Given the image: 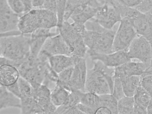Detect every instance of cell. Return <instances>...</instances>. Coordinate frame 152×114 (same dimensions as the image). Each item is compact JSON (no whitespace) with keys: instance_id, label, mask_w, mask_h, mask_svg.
<instances>
[{"instance_id":"1","label":"cell","mask_w":152,"mask_h":114,"mask_svg":"<svg viewBox=\"0 0 152 114\" xmlns=\"http://www.w3.org/2000/svg\"><path fill=\"white\" fill-rule=\"evenodd\" d=\"M87 69L85 91L100 95L112 94L113 91L114 68L107 66L99 61Z\"/></svg>"},{"instance_id":"2","label":"cell","mask_w":152,"mask_h":114,"mask_svg":"<svg viewBox=\"0 0 152 114\" xmlns=\"http://www.w3.org/2000/svg\"><path fill=\"white\" fill-rule=\"evenodd\" d=\"M88 22L90 29H86L84 36L88 50L99 53H112L115 31L103 28L92 19Z\"/></svg>"},{"instance_id":"3","label":"cell","mask_w":152,"mask_h":114,"mask_svg":"<svg viewBox=\"0 0 152 114\" xmlns=\"http://www.w3.org/2000/svg\"><path fill=\"white\" fill-rule=\"evenodd\" d=\"M58 22L56 13L42 8H33L20 17L18 28L21 33L30 34L38 28L56 27Z\"/></svg>"},{"instance_id":"4","label":"cell","mask_w":152,"mask_h":114,"mask_svg":"<svg viewBox=\"0 0 152 114\" xmlns=\"http://www.w3.org/2000/svg\"><path fill=\"white\" fill-rule=\"evenodd\" d=\"M30 37L22 33L0 35V56L23 63L30 55Z\"/></svg>"},{"instance_id":"5","label":"cell","mask_w":152,"mask_h":114,"mask_svg":"<svg viewBox=\"0 0 152 114\" xmlns=\"http://www.w3.org/2000/svg\"><path fill=\"white\" fill-rule=\"evenodd\" d=\"M57 29L69 46L70 56L85 58L88 50L84 40L87 29L85 24L74 22L70 23L68 21H64Z\"/></svg>"},{"instance_id":"6","label":"cell","mask_w":152,"mask_h":114,"mask_svg":"<svg viewBox=\"0 0 152 114\" xmlns=\"http://www.w3.org/2000/svg\"><path fill=\"white\" fill-rule=\"evenodd\" d=\"M49 64L48 60H42L29 56L18 69L20 76L36 88L42 85Z\"/></svg>"},{"instance_id":"7","label":"cell","mask_w":152,"mask_h":114,"mask_svg":"<svg viewBox=\"0 0 152 114\" xmlns=\"http://www.w3.org/2000/svg\"><path fill=\"white\" fill-rule=\"evenodd\" d=\"M115 31L112 48V52L127 50L137 34L130 19L122 18Z\"/></svg>"},{"instance_id":"8","label":"cell","mask_w":152,"mask_h":114,"mask_svg":"<svg viewBox=\"0 0 152 114\" xmlns=\"http://www.w3.org/2000/svg\"><path fill=\"white\" fill-rule=\"evenodd\" d=\"M100 7L95 0H74L70 18L74 22L85 24L94 18Z\"/></svg>"},{"instance_id":"9","label":"cell","mask_w":152,"mask_h":114,"mask_svg":"<svg viewBox=\"0 0 152 114\" xmlns=\"http://www.w3.org/2000/svg\"><path fill=\"white\" fill-rule=\"evenodd\" d=\"M131 59H136L148 67L151 66L152 50L149 42L143 37L137 34L127 49Z\"/></svg>"},{"instance_id":"10","label":"cell","mask_w":152,"mask_h":114,"mask_svg":"<svg viewBox=\"0 0 152 114\" xmlns=\"http://www.w3.org/2000/svg\"><path fill=\"white\" fill-rule=\"evenodd\" d=\"M122 19L118 10L104 1L92 19L103 28L112 29L114 25Z\"/></svg>"},{"instance_id":"11","label":"cell","mask_w":152,"mask_h":114,"mask_svg":"<svg viewBox=\"0 0 152 114\" xmlns=\"http://www.w3.org/2000/svg\"><path fill=\"white\" fill-rule=\"evenodd\" d=\"M87 53L93 61H99L106 66L114 68L131 61L127 50L109 53H99L87 50Z\"/></svg>"},{"instance_id":"12","label":"cell","mask_w":152,"mask_h":114,"mask_svg":"<svg viewBox=\"0 0 152 114\" xmlns=\"http://www.w3.org/2000/svg\"><path fill=\"white\" fill-rule=\"evenodd\" d=\"M20 16L10 8L7 0H0V34L19 30L18 26Z\"/></svg>"},{"instance_id":"13","label":"cell","mask_w":152,"mask_h":114,"mask_svg":"<svg viewBox=\"0 0 152 114\" xmlns=\"http://www.w3.org/2000/svg\"><path fill=\"white\" fill-rule=\"evenodd\" d=\"M39 53L48 58L56 55L70 56V51L68 45L58 33L47 39Z\"/></svg>"},{"instance_id":"14","label":"cell","mask_w":152,"mask_h":114,"mask_svg":"<svg viewBox=\"0 0 152 114\" xmlns=\"http://www.w3.org/2000/svg\"><path fill=\"white\" fill-rule=\"evenodd\" d=\"M50 93V90L43 85L34 88L33 96L39 114L54 113L57 107L51 102Z\"/></svg>"},{"instance_id":"15","label":"cell","mask_w":152,"mask_h":114,"mask_svg":"<svg viewBox=\"0 0 152 114\" xmlns=\"http://www.w3.org/2000/svg\"><path fill=\"white\" fill-rule=\"evenodd\" d=\"M87 69L86 59L80 58L73 66L68 91L70 92L76 91H85V86Z\"/></svg>"},{"instance_id":"16","label":"cell","mask_w":152,"mask_h":114,"mask_svg":"<svg viewBox=\"0 0 152 114\" xmlns=\"http://www.w3.org/2000/svg\"><path fill=\"white\" fill-rule=\"evenodd\" d=\"M149 68L140 61H131L114 68L113 78L121 80L131 76H141Z\"/></svg>"},{"instance_id":"17","label":"cell","mask_w":152,"mask_h":114,"mask_svg":"<svg viewBox=\"0 0 152 114\" xmlns=\"http://www.w3.org/2000/svg\"><path fill=\"white\" fill-rule=\"evenodd\" d=\"M131 20L137 34L143 37L149 42L152 50V13H142Z\"/></svg>"},{"instance_id":"18","label":"cell","mask_w":152,"mask_h":114,"mask_svg":"<svg viewBox=\"0 0 152 114\" xmlns=\"http://www.w3.org/2000/svg\"><path fill=\"white\" fill-rule=\"evenodd\" d=\"M80 58L74 55H59L49 57L48 61L51 68L58 74L64 69L74 66Z\"/></svg>"},{"instance_id":"19","label":"cell","mask_w":152,"mask_h":114,"mask_svg":"<svg viewBox=\"0 0 152 114\" xmlns=\"http://www.w3.org/2000/svg\"><path fill=\"white\" fill-rule=\"evenodd\" d=\"M133 97L134 104L133 114H147V108L151 99L148 93L140 86Z\"/></svg>"},{"instance_id":"20","label":"cell","mask_w":152,"mask_h":114,"mask_svg":"<svg viewBox=\"0 0 152 114\" xmlns=\"http://www.w3.org/2000/svg\"><path fill=\"white\" fill-rule=\"evenodd\" d=\"M20 76L18 69L15 67L8 64L0 65V85L7 87L16 83Z\"/></svg>"},{"instance_id":"21","label":"cell","mask_w":152,"mask_h":114,"mask_svg":"<svg viewBox=\"0 0 152 114\" xmlns=\"http://www.w3.org/2000/svg\"><path fill=\"white\" fill-rule=\"evenodd\" d=\"M80 103V97L76 91L71 92L64 103L57 107L54 114H77V107Z\"/></svg>"},{"instance_id":"22","label":"cell","mask_w":152,"mask_h":114,"mask_svg":"<svg viewBox=\"0 0 152 114\" xmlns=\"http://www.w3.org/2000/svg\"><path fill=\"white\" fill-rule=\"evenodd\" d=\"M20 107V99L8 90L6 87L0 85V110L9 107Z\"/></svg>"},{"instance_id":"23","label":"cell","mask_w":152,"mask_h":114,"mask_svg":"<svg viewBox=\"0 0 152 114\" xmlns=\"http://www.w3.org/2000/svg\"><path fill=\"white\" fill-rule=\"evenodd\" d=\"M141 76H133L120 80L125 95L133 96L137 88L140 86Z\"/></svg>"},{"instance_id":"24","label":"cell","mask_w":152,"mask_h":114,"mask_svg":"<svg viewBox=\"0 0 152 114\" xmlns=\"http://www.w3.org/2000/svg\"><path fill=\"white\" fill-rule=\"evenodd\" d=\"M80 98V103L91 108L95 114L98 108L99 96L93 93L76 91Z\"/></svg>"},{"instance_id":"25","label":"cell","mask_w":152,"mask_h":114,"mask_svg":"<svg viewBox=\"0 0 152 114\" xmlns=\"http://www.w3.org/2000/svg\"><path fill=\"white\" fill-rule=\"evenodd\" d=\"M99 96L98 108H104L109 110L111 114H118V100L112 94H105Z\"/></svg>"},{"instance_id":"26","label":"cell","mask_w":152,"mask_h":114,"mask_svg":"<svg viewBox=\"0 0 152 114\" xmlns=\"http://www.w3.org/2000/svg\"><path fill=\"white\" fill-rule=\"evenodd\" d=\"M71 92L57 83L51 91L50 99L53 104L57 107L65 102Z\"/></svg>"},{"instance_id":"27","label":"cell","mask_w":152,"mask_h":114,"mask_svg":"<svg viewBox=\"0 0 152 114\" xmlns=\"http://www.w3.org/2000/svg\"><path fill=\"white\" fill-rule=\"evenodd\" d=\"M134 104L133 96H124L118 101V114H133Z\"/></svg>"},{"instance_id":"28","label":"cell","mask_w":152,"mask_h":114,"mask_svg":"<svg viewBox=\"0 0 152 114\" xmlns=\"http://www.w3.org/2000/svg\"><path fill=\"white\" fill-rule=\"evenodd\" d=\"M48 38L30 36L29 46L30 56L37 58L47 39Z\"/></svg>"},{"instance_id":"29","label":"cell","mask_w":152,"mask_h":114,"mask_svg":"<svg viewBox=\"0 0 152 114\" xmlns=\"http://www.w3.org/2000/svg\"><path fill=\"white\" fill-rule=\"evenodd\" d=\"M73 66L67 68L58 74V80L57 83L68 91Z\"/></svg>"},{"instance_id":"30","label":"cell","mask_w":152,"mask_h":114,"mask_svg":"<svg viewBox=\"0 0 152 114\" xmlns=\"http://www.w3.org/2000/svg\"><path fill=\"white\" fill-rule=\"evenodd\" d=\"M68 0H56L57 5L56 14L58 23L57 27L61 26L64 21V16L66 6Z\"/></svg>"},{"instance_id":"31","label":"cell","mask_w":152,"mask_h":114,"mask_svg":"<svg viewBox=\"0 0 152 114\" xmlns=\"http://www.w3.org/2000/svg\"><path fill=\"white\" fill-rule=\"evenodd\" d=\"M140 86L149 94L152 99V75L141 76Z\"/></svg>"},{"instance_id":"32","label":"cell","mask_w":152,"mask_h":114,"mask_svg":"<svg viewBox=\"0 0 152 114\" xmlns=\"http://www.w3.org/2000/svg\"><path fill=\"white\" fill-rule=\"evenodd\" d=\"M112 94L118 101L125 96L121 82L118 78H114L113 89Z\"/></svg>"},{"instance_id":"33","label":"cell","mask_w":152,"mask_h":114,"mask_svg":"<svg viewBox=\"0 0 152 114\" xmlns=\"http://www.w3.org/2000/svg\"><path fill=\"white\" fill-rule=\"evenodd\" d=\"M134 8L143 14L152 13V0H142Z\"/></svg>"},{"instance_id":"34","label":"cell","mask_w":152,"mask_h":114,"mask_svg":"<svg viewBox=\"0 0 152 114\" xmlns=\"http://www.w3.org/2000/svg\"><path fill=\"white\" fill-rule=\"evenodd\" d=\"M10 8L16 13L21 16L24 13V7L20 0H7Z\"/></svg>"},{"instance_id":"35","label":"cell","mask_w":152,"mask_h":114,"mask_svg":"<svg viewBox=\"0 0 152 114\" xmlns=\"http://www.w3.org/2000/svg\"><path fill=\"white\" fill-rule=\"evenodd\" d=\"M41 8L56 13L57 5L56 0H45Z\"/></svg>"},{"instance_id":"36","label":"cell","mask_w":152,"mask_h":114,"mask_svg":"<svg viewBox=\"0 0 152 114\" xmlns=\"http://www.w3.org/2000/svg\"><path fill=\"white\" fill-rule=\"evenodd\" d=\"M121 4L127 6L134 7L142 0H116Z\"/></svg>"},{"instance_id":"37","label":"cell","mask_w":152,"mask_h":114,"mask_svg":"<svg viewBox=\"0 0 152 114\" xmlns=\"http://www.w3.org/2000/svg\"><path fill=\"white\" fill-rule=\"evenodd\" d=\"M17 82L12 85L6 87L10 91L20 98V93Z\"/></svg>"},{"instance_id":"38","label":"cell","mask_w":152,"mask_h":114,"mask_svg":"<svg viewBox=\"0 0 152 114\" xmlns=\"http://www.w3.org/2000/svg\"><path fill=\"white\" fill-rule=\"evenodd\" d=\"M20 0L24 7V13L29 12L33 9L32 0Z\"/></svg>"},{"instance_id":"39","label":"cell","mask_w":152,"mask_h":114,"mask_svg":"<svg viewBox=\"0 0 152 114\" xmlns=\"http://www.w3.org/2000/svg\"><path fill=\"white\" fill-rule=\"evenodd\" d=\"M45 0H32L33 8H41Z\"/></svg>"},{"instance_id":"40","label":"cell","mask_w":152,"mask_h":114,"mask_svg":"<svg viewBox=\"0 0 152 114\" xmlns=\"http://www.w3.org/2000/svg\"><path fill=\"white\" fill-rule=\"evenodd\" d=\"M147 114H152V99L151 100L147 108Z\"/></svg>"},{"instance_id":"41","label":"cell","mask_w":152,"mask_h":114,"mask_svg":"<svg viewBox=\"0 0 152 114\" xmlns=\"http://www.w3.org/2000/svg\"><path fill=\"white\" fill-rule=\"evenodd\" d=\"M147 75H152V66H151L148 68L146 71L145 73L141 76Z\"/></svg>"},{"instance_id":"42","label":"cell","mask_w":152,"mask_h":114,"mask_svg":"<svg viewBox=\"0 0 152 114\" xmlns=\"http://www.w3.org/2000/svg\"><path fill=\"white\" fill-rule=\"evenodd\" d=\"M151 66H152V63H151Z\"/></svg>"}]
</instances>
